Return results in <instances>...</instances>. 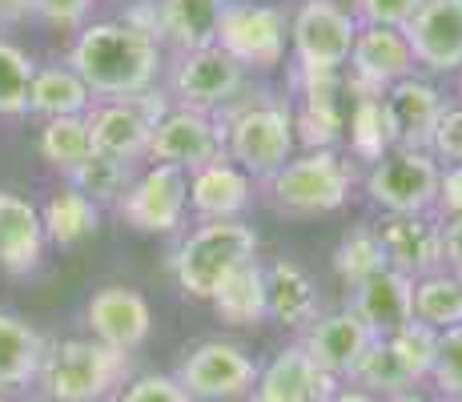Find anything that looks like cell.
Segmentation results:
<instances>
[{"mask_svg": "<svg viewBox=\"0 0 462 402\" xmlns=\"http://www.w3.org/2000/svg\"><path fill=\"white\" fill-rule=\"evenodd\" d=\"M69 182H73V190L85 193L93 205H109V201L125 198V190L133 185V169L125 161H113L105 154H88L81 165L69 173Z\"/></svg>", "mask_w": 462, "mask_h": 402, "instance_id": "cell-31", "label": "cell"}, {"mask_svg": "<svg viewBox=\"0 0 462 402\" xmlns=\"http://www.w3.org/2000/svg\"><path fill=\"white\" fill-rule=\"evenodd\" d=\"M149 157L173 165L181 173H198L201 165L226 161V129L198 109H169L153 125L149 137Z\"/></svg>", "mask_w": 462, "mask_h": 402, "instance_id": "cell-9", "label": "cell"}, {"mask_svg": "<svg viewBox=\"0 0 462 402\" xmlns=\"http://www.w3.org/2000/svg\"><path fill=\"white\" fill-rule=\"evenodd\" d=\"M44 249L41 210L16 193L0 190V270L5 274H29L37 270Z\"/></svg>", "mask_w": 462, "mask_h": 402, "instance_id": "cell-21", "label": "cell"}, {"mask_svg": "<svg viewBox=\"0 0 462 402\" xmlns=\"http://www.w3.org/2000/svg\"><path fill=\"white\" fill-rule=\"evenodd\" d=\"M41 154L52 169L73 173L81 161L93 154V137H88V121L85 117H52L41 133Z\"/></svg>", "mask_w": 462, "mask_h": 402, "instance_id": "cell-32", "label": "cell"}, {"mask_svg": "<svg viewBox=\"0 0 462 402\" xmlns=\"http://www.w3.org/2000/svg\"><path fill=\"white\" fill-rule=\"evenodd\" d=\"M88 326H93V338L109 351L133 354L153 330V310L141 298L137 290H125V285H105L88 298L85 310Z\"/></svg>", "mask_w": 462, "mask_h": 402, "instance_id": "cell-15", "label": "cell"}, {"mask_svg": "<svg viewBox=\"0 0 462 402\" xmlns=\"http://www.w3.org/2000/svg\"><path fill=\"white\" fill-rule=\"evenodd\" d=\"M442 213H450V218H462V165H450L447 173H442L439 182V201Z\"/></svg>", "mask_w": 462, "mask_h": 402, "instance_id": "cell-44", "label": "cell"}, {"mask_svg": "<svg viewBox=\"0 0 462 402\" xmlns=\"http://www.w3.org/2000/svg\"><path fill=\"white\" fill-rule=\"evenodd\" d=\"M41 226L44 238H52L57 246H77L97 229V205L69 185V190L52 193L49 205L41 210Z\"/></svg>", "mask_w": 462, "mask_h": 402, "instance_id": "cell-30", "label": "cell"}, {"mask_svg": "<svg viewBox=\"0 0 462 402\" xmlns=\"http://www.w3.org/2000/svg\"><path fill=\"white\" fill-rule=\"evenodd\" d=\"M245 85V69L234 57L206 44V49H189L181 52L173 69V93L181 101V109H198V113H213L226 109Z\"/></svg>", "mask_w": 462, "mask_h": 402, "instance_id": "cell-11", "label": "cell"}, {"mask_svg": "<svg viewBox=\"0 0 462 402\" xmlns=\"http://www.w3.org/2000/svg\"><path fill=\"white\" fill-rule=\"evenodd\" d=\"M294 141L310 145V154L318 149H330L342 137V109L337 105H301L294 113Z\"/></svg>", "mask_w": 462, "mask_h": 402, "instance_id": "cell-38", "label": "cell"}, {"mask_svg": "<svg viewBox=\"0 0 462 402\" xmlns=\"http://www.w3.org/2000/svg\"><path fill=\"white\" fill-rule=\"evenodd\" d=\"M414 77V52L402 29H370L358 24L350 49V80L346 89L358 97H382L390 85Z\"/></svg>", "mask_w": 462, "mask_h": 402, "instance_id": "cell-10", "label": "cell"}, {"mask_svg": "<svg viewBox=\"0 0 462 402\" xmlns=\"http://www.w3.org/2000/svg\"><path fill=\"white\" fill-rule=\"evenodd\" d=\"M189 398H237L257 382L254 359L234 342H201L177 370Z\"/></svg>", "mask_w": 462, "mask_h": 402, "instance_id": "cell-13", "label": "cell"}, {"mask_svg": "<svg viewBox=\"0 0 462 402\" xmlns=\"http://www.w3.org/2000/svg\"><path fill=\"white\" fill-rule=\"evenodd\" d=\"M229 0H157V37L181 52L217 44V24Z\"/></svg>", "mask_w": 462, "mask_h": 402, "instance_id": "cell-23", "label": "cell"}, {"mask_svg": "<svg viewBox=\"0 0 462 402\" xmlns=\"http://www.w3.org/2000/svg\"><path fill=\"white\" fill-rule=\"evenodd\" d=\"M386 342H390V351L398 354L402 370L411 374V382L430 379L434 359H439V330L422 326V322H406V326L398 330V334H390Z\"/></svg>", "mask_w": 462, "mask_h": 402, "instance_id": "cell-37", "label": "cell"}, {"mask_svg": "<svg viewBox=\"0 0 462 402\" xmlns=\"http://www.w3.org/2000/svg\"><path fill=\"white\" fill-rule=\"evenodd\" d=\"M354 173L346 161H337L330 149H318L306 157H290L278 173L270 177V193L282 210L294 213H330L346 201Z\"/></svg>", "mask_w": 462, "mask_h": 402, "instance_id": "cell-8", "label": "cell"}, {"mask_svg": "<svg viewBox=\"0 0 462 402\" xmlns=\"http://www.w3.org/2000/svg\"><path fill=\"white\" fill-rule=\"evenodd\" d=\"M354 314L374 338H390L414 322V282L398 270H382L370 282L354 285Z\"/></svg>", "mask_w": 462, "mask_h": 402, "instance_id": "cell-19", "label": "cell"}, {"mask_svg": "<svg viewBox=\"0 0 462 402\" xmlns=\"http://www.w3.org/2000/svg\"><path fill=\"white\" fill-rule=\"evenodd\" d=\"M422 0H354V21L370 29H406Z\"/></svg>", "mask_w": 462, "mask_h": 402, "instance_id": "cell-40", "label": "cell"}, {"mask_svg": "<svg viewBox=\"0 0 462 402\" xmlns=\"http://www.w3.org/2000/svg\"><path fill=\"white\" fill-rule=\"evenodd\" d=\"M350 379L358 382L362 390H378V395H402L406 387H414L411 374L402 370V362H398V354L390 351L386 338H374V342L366 346V354H362V362L354 366Z\"/></svg>", "mask_w": 462, "mask_h": 402, "instance_id": "cell-35", "label": "cell"}, {"mask_svg": "<svg viewBox=\"0 0 462 402\" xmlns=\"http://www.w3.org/2000/svg\"><path fill=\"white\" fill-rule=\"evenodd\" d=\"M129 370V354L109 351L97 338H65L44 346L37 379L52 402H101L117 387H125Z\"/></svg>", "mask_w": 462, "mask_h": 402, "instance_id": "cell-2", "label": "cell"}, {"mask_svg": "<svg viewBox=\"0 0 462 402\" xmlns=\"http://www.w3.org/2000/svg\"><path fill=\"white\" fill-rule=\"evenodd\" d=\"M382 402H426L422 395H414V390H402V395H386Z\"/></svg>", "mask_w": 462, "mask_h": 402, "instance_id": "cell-48", "label": "cell"}, {"mask_svg": "<svg viewBox=\"0 0 462 402\" xmlns=\"http://www.w3.org/2000/svg\"><path fill=\"white\" fill-rule=\"evenodd\" d=\"M221 129L226 154L242 173L273 177L294 157V113L286 105H245Z\"/></svg>", "mask_w": 462, "mask_h": 402, "instance_id": "cell-4", "label": "cell"}, {"mask_svg": "<svg viewBox=\"0 0 462 402\" xmlns=\"http://www.w3.org/2000/svg\"><path fill=\"white\" fill-rule=\"evenodd\" d=\"M189 205L206 221H234L250 205V173H242L229 157L201 165L189 173Z\"/></svg>", "mask_w": 462, "mask_h": 402, "instance_id": "cell-22", "label": "cell"}, {"mask_svg": "<svg viewBox=\"0 0 462 402\" xmlns=\"http://www.w3.org/2000/svg\"><path fill=\"white\" fill-rule=\"evenodd\" d=\"M88 137H93V154H105L113 161L133 165L137 157L149 154V137H153V121L137 109L133 101H109L85 113Z\"/></svg>", "mask_w": 462, "mask_h": 402, "instance_id": "cell-20", "label": "cell"}, {"mask_svg": "<svg viewBox=\"0 0 462 402\" xmlns=\"http://www.w3.org/2000/svg\"><path fill=\"white\" fill-rule=\"evenodd\" d=\"M370 342H374V334L362 326V318L354 314V310H342V314L314 322L306 342H301V351H306V359L314 362L318 370L342 379V374H354V366L362 362Z\"/></svg>", "mask_w": 462, "mask_h": 402, "instance_id": "cell-18", "label": "cell"}, {"mask_svg": "<svg viewBox=\"0 0 462 402\" xmlns=\"http://www.w3.org/2000/svg\"><path fill=\"white\" fill-rule=\"evenodd\" d=\"M32 73H37V65L29 61V52L0 41V113H8V117L29 113Z\"/></svg>", "mask_w": 462, "mask_h": 402, "instance_id": "cell-36", "label": "cell"}, {"mask_svg": "<svg viewBox=\"0 0 462 402\" xmlns=\"http://www.w3.org/2000/svg\"><path fill=\"white\" fill-rule=\"evenodd\" d=\"M185 205H189V177L173 165H153L129 185L117 210L133 229L169 234V229L181 226Z\"/></svg>", "mask_w": 462, "mask_h": 402, "instance_id": "cell-12", "label": "cell"}, {"mask_svg": "<svg viewBox=\"0 0 462 402\" xmlns=\"http://www.w3.org/2000/svg\"><path fill=\"white\" fill-rule=\"evenodd\" d=\"M442 262L450 266L455 278H462V218H450L442 226Z\"/></svg>", "mask_w": 462, "mask_h": 402, "instance_id": "cell-45", "label": "cell"}, {"mask_svg": "<svg viewBox=\"0 0 462 402\" xmlns=\"http://www.w3.org/2000/svg\"><path fill=\"white\" fill-rule=\"evenodd\" d=\"M439 165L426 149H390L366 173V193L390 218H414L439 201Z\"/></svg>", "mask_w": 462, "mask_h": 402, "instance_id": "cell-5", "label": "cell"}, {"mask_svg": "<svg viewBox=\"0 0 462 402\" xmlns=\"http://www.w3.org/2000/svg\"><path fill=\"white\" fill-rule=\"evenodd\" d=\"M0 402H5V398H0Z\"/></svg>", "mask_w": 462, "mask_h": 402, "instance_id": "cell-49", "label": "cell"}, {"mask_svg": "<svg viewBox=\"0 0 462 402\" xmlns=\"http://www.w3.org/2000/svg\"><path fill=\"white\" fill-rule=\"evenodd\" d=\"M117 402H198L181 390L177 379H165V374H141L133 379L125 390H121Z\"/></svg>", "mask_w": 462, "mask_h": 402, "instance_id": "cell-41", "label": "cell"}, {"mask_svg": "<svg viewBox=\"0 0 462 402\" xmlns=\"http://www.w3.org/2000/svg\"><path fill=\"white\" fill-rule=\"evenodd\" d=\"M350 149L362 161H382L390 149H394L386 109H382V97H358V101H354V113H350Z\"/></svg>", "mask_w": 462, "mask_h": 402, "instance_id": "cell-34", "label": "cell"}, {"mask_svg": "<svg viewBox=\"0 0 462 402\" xmlns=\"http://www.w3.org/2000/svg\"><path fill=\"white\" fill-rule=\"evenodd\" d=\"M257 257V234L245 221H206L198 234H189L173 257V274L189 298L209 302L217 285L237 270V266Z\"/></svg>", "mask_w": 462, "mask_h": 402, "instance_id": "cell-3", "label": "cell"}, {"mask_svg": "<svg viewBox=\"0 0 462 402\" xmlns=\"http://www.w3.org/2000/svg\"><path fill=\"white\" fill-rule=\"evenodd\" d=\"M378 241L386 254V270L406 274L411 282L442 270V226H434L426 213L382 221Z\"/></svg>", "mask_w": 462, "mask_h": 402, "instance_id": "cell-16", "label": "cell"}, {"mask_svg": "<svg viewBox=\"0 0 462 402\" xmlns=\"http://www.w3.org/2000/svg\"><path fill=\"white\" fill-rule=\"evenodd\" d=\"M430 149L439 157H447V161H455V165H462V109H442L439 125H434Z\"/></svg>", "mask_w": 462, "mask_h": 402, "instance_id": "cell-42", "label": "cell"}, {"mask_svg": "<svg viewBox=\"0 0 462 402\" xmlns=\"http://www.w3.org/2000/svg\"><path fill=\"white\" fill-rule=\"evenodd\" d=\"M430 379L442 395L462 398V326L439 334V359H434Z\"/></svg>", "mask_w": 462, "mask_h": 402, "instance_id": "cell-39", "label": "cell"}, {"mask_svg": "<svg viewBox=\"0 0 462 402\" xmlns=\"http://www.w3.org/2000/svg\"><path fill=\"white\" fill-rule=\"evenodd\" d=\"M254 402H314V362L301 346H290L257 374Z\"/></svg>", "mask_w": 462, "mask_h": 402, "instance_id": "cell-28", "label": "cell"}, {"mask_svg": "<svg viewBox=\"0 0 462 402\" xmlns=\"http://www.w3.org/2000/svg\"><path fill=\"white\" fill-rule=\"evenodd\" d=\"M402 33L414 65H426L430 73L462 69V0H422Z\"/></svg>", "mask_w": 462, "mask_h": 402, "instance_id": "cell-14", "label": "cell"}, {"mask_svg": "<svg viewBox=\"0 0 462 402\" xmlns=\"http://www.w3.org/2000/svg\"><path fill=\"white\" fill-rule=\"evenodd\" d=\"M44 362V338L29 322L0 314V390L29 387L41 374Z\"/></svg>", "mask_w": 462, "mask_h": 402, "instance_id": "cell-26", "label": "cell"}, {"mask_svg": "<svg viewBox=\"0 0 462 402\" xmlns=\"http://www.w3.org/2000/svg\"><path fill=\"white\" fill-rule=\"evenodd\" d=\"M209 302H213V310H217V318L229 322V326H257V322L270 314V306H265V270L257 266V257L237 266V270L217 285V294H213Z\"/></svg>", "mask_w": 462, "mask_h": 402, "instance_id": "cell-27", "label": "cell"}, {"mask_svg": "<svg viewBox=\"0 0 462 402\" xmlns=\"http://www.w3.org/2000/svg\"><path fill=\"white\" fill-rule=\"evenodd\" d=\"M414 322L439 330V334L462 326V278L439 270L414 282Z\"/></svg>", "mask_w": 462, "mask_h": 402, "instance_id": "cell-29", "label": "cell"}, {"mask_svg": "<svg viewBox=\"0 0 462 402\" xmlns=\"http://www.w3.org/2000/svg\"><path fill=\"white\" fill-rule=\"evenodd\" d=\"M382 109H386L394 149H426L447 105H442L434 85H426L419 77H406L382 93Z\"/></svg>", "mask_w": 462, "mask_h": 402, "instance_id": "cell-17", "label": "cell"}, {"mask_svg": "<svg viewBox=\"0 0 462 402\" xmlns=\"http://www.w3.org/2000/svg\"><path fill=\"white\" fill-rule=\"evenodd\" d=\"M334 270H337V278L350 285H362L374 278V274L386 270V254H382L378 229H366V226L350 229L334 254Z\"/></svg>", "mask_w": 462, "mask_h": 402, "instance_id": "cell-33", "label": "cell"}, {"mask_svg": "<svg viewBox=\"0 0 462 402\" xmlns=\"http://www.w3.org/2000/svg\"><path fill=\"white\" fill-rule=\"evenodd\" d=\"M73 73L88 85L93 97H113V101H129V97L153 89L157 65H162V49L157 37L141 33L129 21H101L85 24L69 52Z\"/></svg>", "mask_w": 462, "mask_h": 402, "instance_id": "cell-1", "label": "cell"}, {"mask_svg": "<svg viewBox=\"0 0 462 402\" xmlns=\"http://www.w3.org/2000/svg\"><path fill=\"white\" fill-rule=\"evenodd\" d=\"M29 109L41 117H85L93 109V93L81 77L73 73V65H49L32 73L29 89Z\"/></svg>", "mask_w": 462, "mask_h": 402, "instance_id": "cell-25", "label": "cell"}, {"mask_svg": "<svg viewBox=\"0 0 462 402\" xmlns=\"http://www.w3.org/2000/svg\"><path fill=\"white\" fill-rule=\"evenodd\" d=\"M32 13V0H0V21H21Z\"/></svg>", "mask_w": 462, "mask_h": 402, "instance_id": "cell-46", "label": "cell"}, {"mask_svg": "<svg viewBox=\"0 0 462 402\" xmlns=\"http://www.w3.org/2000/svg\"><path fill=\"white\" fill-rule=\"evenodd\" d=\"M290 24L286 13L254 0H229L217 24V49L242 69H273L286 57Z\"/></svg>", "mask_w": 462, "mask_h": 402, "instance_id": "cell-7", "label": "cell"}, {"mask_svg": "<svg viewBox=\"0 0 462 402\" xmlns=\"http://www.w3.org/2000/svg\"><path fill=\"white\" fill-rule=\"evenodd\" d=\"M358 21L334 0H306L290 21V49L306 73H337L350 61Z\"/></svg>", "mask_w": 462, "mask_h": 402, "instance_id": "cell-6", "label": "cell"}, {"mask_svg": "<svg viewBox=\"0 0 462 402\" xmlns=\"http://www.w3.org/2000/svg\"><path fill=\"white\" fill-rule=\"evenodd\" d=\"M88 5L93 0H32V13L44 16L49 24H60V29H81Z\"/></svg>", "mask_w": 462, "mask_h": 402, "instance_id": "cell-43", "label": "cell"}, {"mask_svg": "<svg viewBox=\"0 0 462 402\" xmlns=\"http://www.w3.org/2000/svg\"><path fill=\"white\" fill-rule=\"evenodd\" d=\"M330 402H374V395H370V390H362V387H342Z\"/></svg>", "mask_w": 462, "mask_h": 402, "instance_id": "cell-47", "label": "cell"}, {"mask_svg": "<svg viewBox=\"0 0 462 402\" xmlns=\"http://www.w3.org/2000/svg\"><path fill=\"white\" fill-rule=\"evenodd\" d=\"M265 306L282 326H310L318 318V290L294 262H273L265 270Z\"/></svg>", "mask_w": 462, "mask_h": 402, "instance_id": "cell-24", "label": "cell"}]
</instances>
